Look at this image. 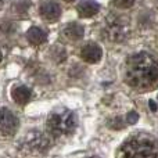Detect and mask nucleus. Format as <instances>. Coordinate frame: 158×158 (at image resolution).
<instances>
[{"instance_id": "obj_5", "label": "nucleus", "mask_w": 158, "mask_h": 158, "mask_svg": "<svg viewBox=\"0 0 158 158\" xmlns=\"http://www.w3.org/2000/svg\"><path fill=\"white\" fill-rule=\"evenodd\" d=\"M18 128L15 115L7 108H0V136H13Z\"/></svg>"}, {"instance_id": "obj_14", "label": "nucleus", "mask_w": 158, "mask_h": 158, "mask_svg": "<svg viewBox=\"0 0 158 158\" xmlns=\"http://www.w3.org/2000/svg\"><path fill=\"white\" fill-rule=\"evenodd\" d=\"M150 108L153 110V111H156V110H157V106H156V103H154V101H150Z\"/></svg>"}, {"instance_id": "obj_8", "label": "nucleus", "mask_w": 158, "mask_h": 158, "mask_svg": "<svg viewBox=\"0 0 158 158\" xmlns=\"http://www.w3.org/2000/svg\"><path fill=\"white\" fill-rule=\"evenodd\" d=\"M78 11L82 17L90 18V17L96 15L98 13V4L93 0H83L78 4Z\"/></svg>"}, {"instance_id": "obj_9", "label": "nucleus", "mask_w": 158, "mask_h": 158, "mask_svg": "<svg viewBox=\"0 0 158 158\" xmlns=\"http://www.w3.org/2000/svg\"><path fill=\"white\" fill-rule=\"evenodd\" d=\"M27 39L29 40L31 44H33V46H39V44H42V43L46 42L47 35H46V32H44L43 29H40V28L32 27L27 32Z\"/></svg>"}, {"instance_id": "obj_15", "label": "nucleus", "mask_w": 158, "mask_h": 158, "mask_svg": "<svg viewBox=\"0 0 158 158\" xmlns=\"http://www.w3.org/2000/svg\"><path fill=\"white\" fill-rule=\"evenodd\" d=\"M2 58H3V54H2V52H0V61H2Z\"/></svg>"}, {"instance_id": "obj_12", "label": "nucleus", "mask_w": 158, "mask_h": 158, "mask_svg": "<svg viewBox=\"0 0 158 158\" xmlns=\"http://www.w3.org/2000/svg\"><path fill=\"white\" fill-rule=\"evenodd\" d=\"M135 0H114V4L119 8H129L132 7Z\"/></svg>"}, {"instance_id": "obj_16", "label": "nucleus", "mask_w": 158, "mask_h": 158, "mask_svg": "<svg viewBox=\"0 0 158 158\" xmlns=\"http://www.w3.org/2000/svg\"><path fill=\"white\" fill-rule=\"evenodd\" d=\"M64 2H68V3H71V2H74V0H64Z\"/></svg>"}, {"instance_id": "obj_13", "label": "nucleus", "mask_w": 158, "mask_h": 158, "mask_svg": "<svg viewBox=\"0 0 158 158\" xmlns=\"http://www.w3.org/2000/svg\"><path fill=\"white\" fill-rule=\"evenodd\" d=\"M137 118H139V115H137L135 111H132V112H129V114H128L126 121H128V123H136L137 122Z\"/></svg>"}, {"instance_id": "obj_10", "label": "nucleus", "mask_w": 158, "mask_h": 158, "mask_svg": "<svg viewBox=\"0 0 158 158\" xmlns=\"http://www.w3.org/2000/svg\"><path fill=\"white\" fill-rule=\"evenodd\" d=\"M64 36H65L68 40H81L83 38V27L82 25L77 24V22H72V24H68L64 29Z\"/></svg>"}, {"instance_id": "obj_3", "label": "nucleus", "mask_w": 158, "mask_h": 158, "mask_svg": "<svg viewBox=\"0 0 158 158\" xmlns=\"http://www.w3.org/2000/svg\"><path fill=\"white\" fill-rule=\"evenodd\" d=\"M47 129L54 136H64L71 133L77 126V117L69 110H61L50 114L47 118Z\"/></svg>"}, {"instance_id": "obj_1", "label": "nucleus", "mask_w": 158, "mask_h": 158, "mask_svg": "<svg viewBox=\"0 0 158 158\" xmlns=\"http://www.w3.org/2000/svg\"><path fill=\"white\" fill-rule=\"evenodd\" d=\"M125 81L136 90L154 89L158 83V60L146 52L131 56L125 64Z\"/></svg>"}, {"instance_id": "obj_11", "label": "nucleus", "mask_w": 158, "mask_h": 158, "mask_svg": "<svg viewBox=\"0 0 158 158\" xmlns=\"http://www.w3.org/2000/svg\"><path fill=\"white\" fill-rule=\"evenodd\" d=\"M11 96H13V100L15 101L17 104L25 106V104L31 100V90L25 86H17L13 89Z\"/></svg>"}, {"instance_id": "obj_17", "label": "nucleus", "mask_w": 158, "mask_h": 158, "mask_svg": "<svg viewBox=\"0 0 158 158\" xmlns=\"http://www.w3.org/2000/svg\"><path fill=\"white\" fill-rule=\"evenodd\" d=\"M87 158H97V157H87Z\"/></svg>"}, {"instance_id": "obj_4", "label": "nucleus", "mask_w": 158, "mask_h": 158, "mask_svg": "<svg viewBox=\"0 0 158 158\" xmlns=\"http://www.w3.org/2000/svg\"><path fill=\"white\" fill-rule=\"evenodd\" d=\"M131 33V25L125 19V17L111 14L104 19L103 36L112 43H121Z\"/></svg>"}, {"instance_id": "obj_7", "label": "nucleus", "mask_w": 158, "mask_h": 158, "mask_svg": "<svg viewBox=\"0 0 158 158\" xmlns=\"http://www.w3.org/2000/svg\"><path fill=\"white\" fill-rule=\"evenodd\" d=\"M40 15L47 21H57L61 15V8L56 2H46L40 6Z\"/></svg>"}, {"instance_id": "obj_6", "label": "nucleus", "mask_w": 158, "mask_h": 158, "mask_svg": "<svg viewBox=\"0 0 158 158\" xmlns=\"http://www.w3.org/2000/svg\"><path fill=\"white\" fill-rule=\"evenodd\" d=\"M101 54H103V52H101V47L98 46V44H94V43L86 44V46L82 47V50H81L82 58H83L86 63H90V64L100 61Z\"/></svg>"}, {"instance_id": "obj_2", "label": "nucleus", "mask_w": 158, "mask_h": 158, "mask_svg": "<svg viewBox=\"0 0 158 158\" xmlns=\"http://www.w3.org/2000/svg\"><path fill=\"white\" fill-rule=\"evenodd\" d=\"M118 158H158V144L147 135H135L122 144Z\"/></svg>"}]
</instances>
